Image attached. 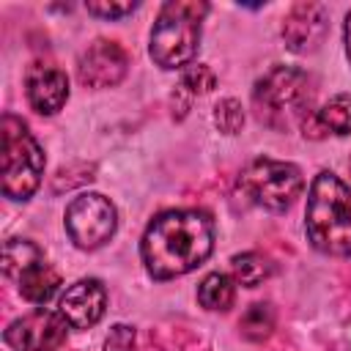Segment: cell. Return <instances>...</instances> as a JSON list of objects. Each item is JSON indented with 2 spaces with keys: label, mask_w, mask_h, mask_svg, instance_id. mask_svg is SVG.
I'll return each mask as SVG.
<instances>
[{
  "label": "cell",
  "mask_w": 351,
  "mask_h": 351,
  "mask_svg": "<svg viewBox=\"0 0 351 351\" xmlns=\"http://www.w3.org/2000/svg\"><path fill=\"white\" fill-rule=\"evenodd\" d=\"M214 250V219L200 208H170L156 214L140 241L145 271L173 280L197 269Z\"/></svg>",
  "instance_id": "1"
},
{
  "label": "cell",
  "mask_w": 351,
  "mask_h": 351,
  "mask_svg": "<svg viewBox=\"0 0 351 351\" xmlns=\"http://www.w3.org/2000/svg\"><path fill=\"white\" fill-rule=\"evenodd\" d=\"M304 230L315 250L326 255H351V186L329 170L310 181Z\"/></svg>",
  "instance_id": "2"
},
{
  "label": "cell",
  "mask_w": 351,
  "mask_h": 351,
  "mask_svg": "<svg viewBox=\"0 0 351 351\" xmlns=\"http://www.w3.org/2000/svg\"><path fill=\"white\" fill-rule=\"evenodd\" d=\"M208 3L203 0H170L159 8V16L151 27L148 52L162 69H184L192 63L200 47L203 16Z\"/></svg>",
  "instance_id": "3"
},
{
  "label": "cell",
  "mask_w": 351,
  "mask_h": 351,
  "mask_svg": "<svg viewBox=\"0 0 351 351\" xmlns=\"http://www.w3.org/2000/svg\"><path fill=\"white\" fill-rule=\"evenodd\" d=\"M252 104L258 118L277 132H288L296 123L302 126L304 115L313 110V88L307 71L293 66L269 69L252 88Z\"/></svg>",
  "instance_id": "4"
},
{
  "label": "cell",
  "mask_w": 351,
  "mask_h": 351,
  "mask_svg": "<svg viewBox=\"0 0 351 351\" xmlns=\"http://www.w3.org/2000/svg\"><path fill=\"white\" fill-rule=\"evenodd\" d=\"M44 176V151L27 123L11 112L0 121V186L11 200H27Z\"/></svg>",
  "instance_id": "5"
},
{
  "label": "cell",
  "mask_w": 351,
  "mask_h": 351,
  "mask_svg": "<svg viewBox=\"0 0 351 351\" xmlns=\"http://www.w3.org/2000/svg\"><path fill=\"white\" fill-rule=\"evenodd\" d=\"M239 189L244 197L266 211H285L304 189L302 170L280 159H255L239 176Z\"/></svg>",
  "instance_id": "6"
},
{
  "label": "cell",
  "mask_w": 351,
  "mask_h": 351,
  "mask_svg": "<svg viewBox=\"0 0 351 351\" xmlns=\"http://www.w3.org/2000/svg\"><path fill=\"white\" fill-rule=\"evenodd\" d=\"M66 233L80 250H96L115 236L118 211L110 197L99 192H82L71 197L63 214Z\"/></svg>",
  "instance_id": "7"
},
{
  "label": "cell",
  "mask_w": 351,
  "mask_h": 351,
  "mask_svg": "<svg viewBox=\"0 0 351 351\" xmlns=\"http://www.w3.org/2000/svg\"><path fill=\"white\" fill-rule=\"evenodd\" d=\"M71 326L60 313L52 310H33L16 321H11L3 332V340L14 351H55L66 343V332Z\"/></svg>",
  "instance_id": "8"
},
{
  "label": "cell",
  "mask_w": 351,
  "mask_h": 351,
  "mask_svg": "<svg viewBox=\"0 0 351 351\" xmlns=\"http://www.w3.org/2000/svg\"><path fill=\"white\" fill-rule=\"evenodd\" d=\"M126 69H129V58L123 52L121 44L115 41H107V38H99L93 41L82 55H80V63H77V77L85 88H112L118 85L123 77H126Z\"/></svg>",
  "instance_id": "9"
},
{
  "label": "cell",
  "mask_w": 351,
  "mask_h": 351,
  "mask_svg": "<svg viewBox=\"0 0 351 351\" xmlns=\"http://www.w3.org/2000/svg\"><path fill=\"white\" fill-rule=\"evenodd\" d=\"M104 307H107V291L93 277L71 282L58 302V313L66 318L71 329H90L93 324L101 321Z\"/></svg>",
  "instance_id": "10"
},
{
  "label": "cell",
  "mask_w": 351,
  "mask_h": 351,
  "mask_svg": "<svg viewBox=\"0 0 351 351\" xmlns=\"http://www.w3.org/2000/svg\"><path fill=\"white\" fill-rule=\"evenodd\" d=\"M326 27L329 11L324 3H296L282 22V38L293 52H313L324 44Z\"/></svg>",
  "instance_id": "11"
},
{
  "label": "cell",
  "mask_w": 351,
  "mask_h": 351,
  "mask_svg": "<svg viewBox=\"0 0 351 351\" xmlns=\"http://www.w3.org/2000/svg\"><path fill=\"white\" fill-rule=\"evenodd\" d=\"M25 93L36 112L55 115L69 101V80L55 66H33L25 77Z\"/></svg>",
  "instance_id": "12"
},
{
  "label": "cell",
  "mask_w": 351,
  "mask_h": 351,
  "mask_svg": "<svg viewBox=\"0 0 351 351\" xmlns=\"http://www.w3.org/2000/svg\"><path fill=\"white\" fill-rule=\"evenodd\" d=\"M16 282H19L22 299H27L33 304H47L58 293V288H60V274L47 261H41L33 269H27Z\"/></svg>",
  "instance_id": "13"
},
{
  "label": "cell",
  "mask_w": 351,
  "mask_h": 351,
  "mask_svg": "<svg viewBox=\"0 0 351 351\" xmlns=\"http://www.w3.org/2000/svg\"><path fill=\"white\" fill-rule=\"evenodd\" d=\"M236 299V280H230L222 271H211L203 277V282L197 285V302L206 310L214 313H225Z\"/></svg>",
  "instance_id": "14"
},
{
  "label": "cell",
  "mask_w": 351,
  "mask_h": 351,
  "mask_svg": "<svg viewBox=\"0 0 351 351\" xmlns=\"http://www.w3.org/2000/svg\"><path fill=\"white\" fill-rule=\"evenodd\" d=\"M41 261H44L41 247L33 244V241H27V239H11L3 247V271L11 280H19L27 269H33Z\"/></svg>",
  "instance_id": "15"
},
{
  "label": "cell",
  "mask_w": 351,
  "mask_h": 351,
  "mask_svg": "<svg viewBox=\"0 0 351 351\" xmlns=\"http://www.w3.org/2000/svg\"><path fill=\"white\" fill-rule=\"evenodd\" d=\"M315 115L326 134H351V93L332 96Z\"/></svg>",
  "instance_id": "16"
},
{
  "label": "cell",
  "mask_w": 351,
  "mask_h": 351,
  "mask_svg": "<svg viewBox=\"0 0 351 351\" xmlns=\"http://www.w3.org/2000/svg\"><path fill=\"white\" fill-rule=\"evenodd\" d=\"M230 271H233V280H236L239 285L255 288V285H261V282L271 274V263H269V258L261 255V252H241V255H233Z\"/></svg>",
  "instance_id": "17"
},
{
  "label": "cell",
  "mask_w": 351,
  "mask_h": 351,
  "mask_svg": "<svg viewBox=\"0 0 351 351\" xmlns=\"http://www.w3.org/2000/svg\"><path fill=\"white\" fill-rule=\"evenodd\" d=\"M239 326H241V335L250 337V340H263V337H269L271 329H274V310H271V304H266V302L250 304L247 313L241 315Z\"/></svg>",
  "instance_id": "18"
},
{
  "label": "cell",
  "mask_w": 351,
  "mask_h": 351,
  "mask_svg": "<svg viewBox=\"0 0 351 351\" xmlns=\"http://www.w3.org/2000/svg\"><path fill=\"white\" fill-rule=\"evenodd\" d=\"M211 88H214V71L208 66L197 63V66H186L181 85H178V93H186L189 99H195L200 93H208Z\"/></svg>",
  "instance_id": "19"
},
{
  "label": "cell",
  "mask_w": 351,
  "mask_h": 351,
  "mask_svg": "<svg viewBox=\"0 0 351 351\" xmlns=\"http://www.w3.org/2000/svg\"><path fill=\"white\" fill-rule=\"evenodd\" d=\"M214 123L219 132L225 134H236L241 126H244V110L236 99H222L217 107H214Z\"/></svg>",
  "instance_id": "20"
},
{
  "label": "cell",
  "mask_w": 351,
  "mask_h": 351,
  "mask_svg": "<svg viewBox=\"0 0 351 351\" xmlns=\"http://www.w3.org/2000/svg\"><path fill=\"white\" fill-rule=\"evenodd\" d=\"M85 8H88V14H93V16H101V19H121V16H126V14H132L134 8H137V3L134 0H90V3H85Z\"/></svg>",
  "instance_id": "21"
},
{
  "label": "cell",
  "mask_w": 351,
  "mask_h": 351,
  "mask_svg": "<svg viewBox=\"0 0 351 351\" xmlns=\"http://www.w3.org/2000/svg\"><path fill=\"white\" fill-rule=\"evenodd\" d=\"M104 351H134V329L126 324H115L104 340Z\"/></svg>",
  "instance_id": "22"
},
{
  "label": "cell",
  "mask_w": 351,
  "mask_h": 351,
  "mask_svg": "<svg viewBox=\"0 0 351 351\" xmlns=\"http://www.w3.org/2000/svg\"><path fill=\"white\" fill-rule=\"evenodd\" d=\"M343 41H346V55H348V63H351V11L346 14V22H343Z\"/></svg>",
  "instance_id": "23"
}]
</instances>
